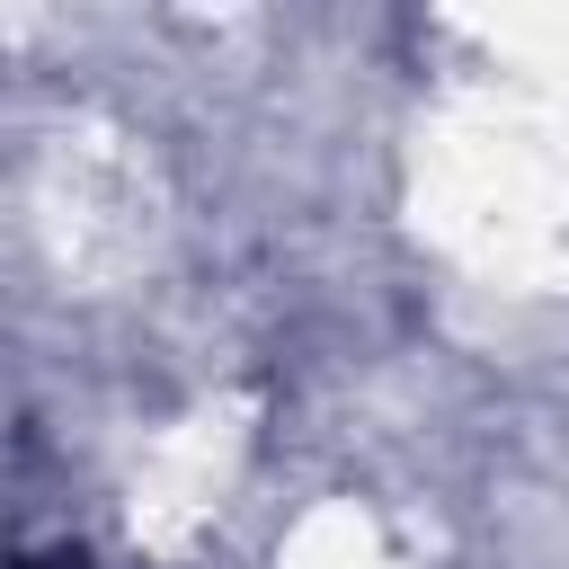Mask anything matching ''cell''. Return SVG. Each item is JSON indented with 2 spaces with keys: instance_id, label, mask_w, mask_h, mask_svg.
I'll list each match as a JSON object with an SVG mask.
<instances>
[{
  "instance_id": "6da1fadb",
  "label": "cell",
  "mask_w": 569,
  "mask_h": 569,
  "mask_svg": "<svg viewBox=\"0 0 569 569\" xmlns=\"http://www.w3.org/2000/svg\"><path fill=\"white\" fill-rule=\"evenodd\" d=\"M27 569H89L80 551H44V560H27Z\"/></svg>"
}]
</instances>
